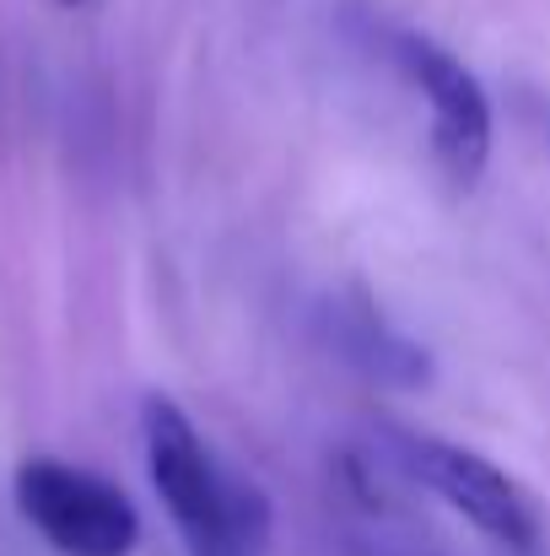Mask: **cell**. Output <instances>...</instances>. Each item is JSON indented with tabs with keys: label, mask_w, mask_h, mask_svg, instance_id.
<instances>
[{
	"label": "cell",
	"mask_w": 550,
	"mask_h": 556,
	"mask_svg": "<svg viewBox=\"0 0 550 556\" xmlns=\"http://www.w3.org/2000/svg\"><path fill=\"white\" fill-rule=\"evenodd\" d=\"M141 438H146V476L179 530L189 556H265L270 541V508L259 486L227 476L210 448L200 443L194 421L168 394H152L141 405Z\"/></svg>",
	"instance_id": "cell-1"
},
{
	"label": "cell",
	"mask_w": 550,
	"mask_h": 556,
	"mask_svg": "<svg viewBox=\"0 0 550 556\" xmlns=\"http://www.w3.org/2000/svg\"><path fill=\"white\" fill-rule=\"evenodd\" d=\"M16 514L54 556H136L141 514L108 476L71 459H22L11 481Z\"/></svg>",
	"instance_id": "cell-2"
},
{
	"label": "cell",
	"mask_w": 550,
	"mask_h": 556,
	"mask_svg": "<svg viewBox=\"0 0 550 556\" xmlns=\"http://www.w3.org/2000/svg\"><path fill=\"white\" fill-rule=\"evenodd\" d=\"M399 459L437 503H448L459 519H470L486 541H497L508 552H535L540 546L535 497L502 465H491L486 454L459 448V443L432 438V432H405L399 438Z\"/></svg>",
	"instance_id": "cell-3"
},
{
	"label": "cell",
	"mask_w": 550,
	"mask_h": 556,
	"mask_svg": "<svg viewBox=\"0 0 550 556\" xmlns=\"http://www.w3.org/2000/svg\"><path fill=\"white\" fill-rule=\"evenodd\" d=\"M394 54H399V71L410 76V87L421 92V103L432 114V152H437L443 174L459 189H470L486 174L491 136H497L491 98H486L481 76L459 54H448L443 43H432L421 33H405Z\"/></svg>",
	"instance_id": "cell-4"
},
{
	"label": "cell",
	"mask_w": 550,
	"mask_h": 556,
	"mask_svg": "<svg viewBox=\"0 0 550 556\" xmlns=\"http://www.w3.org/2000/svg\"><path fill=\"white\" fill-rule=\"evenodd\" d=\"M330 341L372 383H388V389H421V383H432L426 346H415L410 336H399L378 314V303H367V298H335L330 303Z\"/></svg>",
	"instance_id": "cell-5"
},
{
	"label": "cell",
	"mask_w": 550,
	"mask_h": 556,
	"mask_svg": "<svg viewBox=\"0 0 550 556\" xmlns=\"http://www.w3.org/2000/svg\"><path fill=\"white\" fill-rule=\"evenodd\" d=\"M60 5H87V0H60Z\"/></svg>",
	"instance_id": "cell-6"
}]
</instances>
